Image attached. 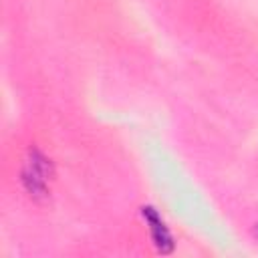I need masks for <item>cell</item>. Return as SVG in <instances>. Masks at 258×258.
Wrapping results in <instances>:
<instances>
[{
    "mask_svg": "<svg viewBox=\"0 0 258 258\" xmlns=\"http://www.w3.org/2000/svg\"><path fill=\"white\" fill-rule=\"evenodd\" d=\"M50 163L40 151H30L24 169H22V183L30 198L40 200L48 194V181H50Z\"/></svg>",
    "mask_w": 258,
    "mask_h": 258,
    "instance_id": "1",
    "label": "cell"
},
{
    "mask_svg": "<svg viewBox=\"0 0 258 258\" xmlns=\"http://www.w3.org/2000/svg\"><path fill=\"white\" fill-rule=\"evenodd\" d=\"M147 220H149V224H151V234H153V240H155V244L159 246V250H163L165 252V248H163V244H169L171 246V236H169V230L165 228V224L159 220V216L153 212V208H147Z\"/></svg>",
    "mask_w": 258,
    "mask_h": 258,
    "instance_id": "2",
    "label": "cell"
}]
</instances>
